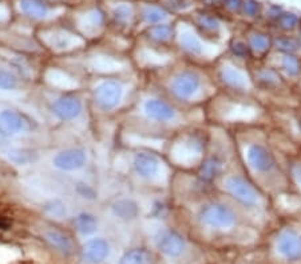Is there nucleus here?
Segmentation results:
<instances>
[{
  "mask_svg": "<svg viewBox=\"0 0 301 264\" xmlns=\"http://www.w3.org/2000/svg\"><path fill=\"white\" fill-rule=\"evenodd\" d=\"M201 221L214 228H229L236 223V214L222 203L205 204L200 211Z\"/></svg>",
  "mask_w": 301,
  "mask_h": 264,
  "instance_id": "nucleus-1",
  "label": "nucleus"
},
{
  "mask_svg": "<svg viewBox=\"0 0 301 264\" xmlns=\"http://www.w3.org/2000/svg\"><path fill=\"white\" fill-rule=\"evenodd\" d=\"M201 87V77L194 71H181L173 77L170 83L172 94L179 100H189L198 92Z\"/></svg>",
  "mask_w": 301,
  "mask_h": 264,
  "instance_id": "nucleus-2",
  "label": "nucleus"
},
{
  "mask_svg": "<svg viewBox=\"0 0 301 264\" xmlns=\"http://www.w3.org/2000/svg\"><path fill=\"white\" fill-rule=\"evenodd\" d=\"M225 184H227V188L229 190L230 194L233 195L234 199L240 201L241 204H244L247 207H252L257 203L258 196L256 190L249 181H247V179H244L240 175L229 176Z\"/></svg>",
  "mask_w": 301,
  "mask_h": 264,
  "instance_id": "nucleus-3",
  "label": "nucleus"
},
{
  "mask_svg": "<svg viewBox=\"0 0 301 264\" xmlns=\"http://www.w3.org/2000/svg\"><path fill=\"white\" fill-rule=\"evenodd\" d=\"M248 163L257 172H271L276 168V157L264 144L253 143L247 150Z\"/></svg>",
  "mask_w": 301,
  "mask_h": 264,
  "instance_id": "nucleus-4",
  "label": "nucleus"
},
{
  "mask_svg": "<svg viewBox=\"0 0 301 264\" xmlns=\"http://www.w3.org/2000/svg\"><path fill=\"white\" fill-rule=\"evenodd\" d=\"M123 95V88L118 82L106 80L95 88L97 103L103 110H111L117 107Z\"/></svg>",
  "mask_w": 301,
  "mask_h": 264,
  "instance_id": "nucleus-5",
  "label": "nucleus"
},
{
  "mask_svg": "<svg viewBox=\"0 0 301 264\" xmlns=\"http://www.w3.org/2000/svg\"><path fill=\"white\" fill-rule=\"evenodd\" d=\"M157 247L161 252L167 256L176 257L182 254L185 250V240L183 237L173 230L159 231L156 237Z\"/></svg>",
  "mask_w": 301,
  "mask_h": 264,
  "instance_id": "nucleus-6",
  "label": "nucleus"
},
{
  "mask_svg": "<svg viewBox=\"0 0 301 264\" xmlns=\"http://www.w3.org/2000/svg\"><path fill=\"white\" fill-rule=\"evenodd\" d=\"M277 250L288 260H298L301 259V236L294 231H284L277 239Z\"/></svg>",
  "mask_w": 301,
  "mask_h": 264,
  "instance_id": "nucleus-7",
  "label": "nucleus"
},
{
  "mask_svg": "<svg viewBox=\"0 0 301 264\" xmlns=\"http://www.w3.org/2000/svg\"><path fill=\"white\" fill-rule=\"evenodd\" d=\"M86 152L82 148H70L62 151L54 157V166L62 171L79 170L86 163Z\"/></svg>",
  "mask_w": 301,
  "mask_h": 264,
  "instance_id": "nucleus-8",
  "label": "nucleus"
},
{
  "mask_svg": "<svg viewBox=\"0 0 301 264\" xmlns=\"http://www.w3.org/2000/svg\"><path fill=\"white\" fill-rule=\"evenodd\" d=\"M159 159L156 154L152 152H139L134 157V168L137 174L143 179H152L159 172Z\"/></svg>",
  "mask_w": 301,
  "mask_h": 264,
  "instance_id": "nucleus-9",
  "label": "nucleus"
},
{
  "mask_svg": "<svg viewBox=\"0 0 301 264\" xmlns=\"http://www.w3.org/2000/svg\"><path fill=\"white\" fill-rule=\"evenodd\" d=\"M146 115L154 120L169 121L176 116V110L172 104L161 99H149L145 103Z\"/></svg>",
  "mask_w": 301,
  "mask_h": 264,
  "instance_id": "nucleus-10",
  "label": "nucleus"
},
{
  "mask_svg": "<svg viewBox=\"0 0 301 264\" xmlns=\"http://www.w3.org/2000/svg\"><path fill=\"white\" fill-rule=\"evenodd\" d=\"M54 114L62 120H72L82 112V103L78 97H61L54 103Z\"/></svg>",
  "mask_w": 301,
  "mask_h": 264,
  "instance_id": "nucleus-11",
  "label": "nucleus"
},
{
  "mask_svg": "<svg viewBox=\"0 0 301 264\" xmlns=\"http://www.w3.org/2000/svg\"><path fill=\"white\" fill-rule=\"evenodd\" d=\"M108 255V243L105 239H91L83 246V257L91 264H98Z\"/></svg>",
  "mask_w": 301,
  "mask_h": 264,
  "instance_id": "nucleus-12",
  "label": "nucleus"
},
{
  "mask_svg": "<svg viewBox=\"0 0 301 264\" xmlns=\"http://www.w3.org/2000/svg\"><path fill=\"white\" fill-rule=\"evenodd\" d=\"M223 161L218 156H208L198 168V176L203 181H213L222 174Z\"/></svg>",
  "mask_w": 301,
  "mask_h": 264,
  "instance_id": "nucleus-13",
  "label": "nucleus"
},
{
  "mask_svg": "<svg viewBox=\"0 0 301 264\" xmlns=\"http://www.w3.org/2000/svg\"><path fill=\"white\" fill-rule=\"evenodd\" d=\"M0 127L7 134H17L26 130V121L21 114H17L15 111L4 110L0 114Z\"/></svg>",
  "mask_w": 301,
  "mask_h": 264,
  "instance_id": "nucleus-14",
  "label": "nucleus"
},
{
  "mask_svg": "<svg viewBox=\"0 0 301 264\" xmlns=\"http://www.w3.org/2000/svg\"><path fill=\"white\" fill-rule=\"evenodd\" d=\"M220 79L228 87L237 91H242L247 88V79L240 71L233 67H223L220 72Z\"/></svg>",
  "mask_w": 301,
  "mask_h": 264,
  "instance_id": "nucleus-15",
  "label": "nucleus"
},
{
  "mask_svg": "<svg viewBox=\"0 0 301 264\" xmlns=\"http://www.w3.org/2000/svg\"><path fill=\"white\" fill-rule=\"evenodd\" d=\"M46 240L54 248H57L58 251H61L62 254H71L72 252V241L71 239L65 235L63 232L58 230H48L46 231L44 234Z\"/></svg>",
  "mask_w": 301,
  "mask_h": 264,
  "instance_id": "nucleus-16",
  "label": "nucleus"
},
{
  "mask_svg": "<svg viewBox=\"0 0 301 264\" xmlns=\"http://www.w3.org/2000/svg\"><path fill=\"white\" fill-rule=\"evenodd\" d=\"M112 211L118 217L123 220H130L138 215V206L134 200L130 199H121L112 204Z\"/></svg>",
  "mask_w": 301,
  "mask_h": 264,
  "instance_id": "nucleus-17",
  "label": "nucleus"
},
{
  "mask_svg": "<svg viewBox=\"0 0 301 264\" xmlns=\"http://www.w3.org/2000/svg\"><path fill=\"white\" fill-rule=\"evenodd\" d=\"M249 48L253 52H257V54H265L267 51H269L272 46V39L269 37V35L261 34V32H256V34L251 35L249 37Z\"/></svg>",
  "mask_w": 301,
  "mask_h": 264,
  "instance_id": "nucleus-18",
  "label": "nucleus"
},
{
  "mask_svg": "<svg viewBox=\"0 0 301 264\" xmlns=\"http://www.w3.org/2000/svg\"><path fill=\"white\" fill-rule=\"evenodd\" d=\"M75 226L81 234L90 235L98 228V220L91 214H81L75 219Z\"/></svg>",
  "mask_w": 301,
  "mask_h": 264,
  "instance_id": "nucleus-19",
  "label": "nucleus"
},
{
  "mask_svg": "<svg viewBox=\"0 0 301 264\" xmlns=\"http://www.w3.org/2000/svg\"><path fill=\"white\" fill-rule=\"evenodd\" d=\"M152 256L146 250L136 248L129 252H126L121 259V264H150Z\"/></svg>",
  "mask_w": 301,
  "mask_h": 264,
  "instance_id": "nucleus-20",
  "label": "nucleus"
},
{
  "mask_svg": "<svg viewBox=\"0 0 301 264\" xmlns=\"http://www.w3.org/2000/svg\"><path fill=\"white\" fill-rule=\"evenodd\" d=\"M21 7L31 17L41 19L47 15V7L39 0H22Z\"/></svg>",
  "mask_w": 301,
  "mask_h": 264,
  "instance_id": "nucleus-21",
  "label": "nucleus"
},
{
  "mask_svg": "<svg viewBox=\"0 0 301 264\" xmlns=\"http://www.w3.org/2000/svg\"><path fill=\"white\" fill-rule=\"evenodd\" d=\"M7 155L16 164H30L36 160V154L27 148H11Z\"/></svg>",
  "mask_w": 301,
  "mask_h": 264,
  "instance_id": "nucleus-22",
  "label": "nucleus"
},
{
  "mask_svg": "<svg viewBox=\"0 0 301 264\" xmlns=\"http://www.w3.org/2000/svg\"><path fill=\"white\" fill-rule=\"evenodd\" d=\"M257 80L267 88L277 87L280 83V76L276 71L271 70V68H264L257 72Z\"/></svg>",
  "mask_w": 301,
  "mask_h": 264,
  "instance_id": "nucleus-23",
  "label": "nucleus"
},
{
  "mask_svg": "<svg viewBox=\"0 0 301 264\" xmlns=\"http://www.w3.org/2000/svg\"><path fill=\"white\" fill-rule=\"evenodd\" d=\"M181 46H182L183 50H186L190 54H202V44H201V42L194 35L185 34L183 36H181Z\"/></svg>",
  "mask_w": 301,
  "mask_h": 264,
  "instance_id": "nucleus-24",
  "label": "nucleus"
},
{
  "mask_svg": "<svg viewBox=\"0 0 301 264\" xmlns=\"http://www.w3.org/2000/svg\"><path fill=\"white\" fill-rule=\"evenodd\" d=\"M274 47L280 50L281 52H285L287 55H292V52L297 51V48L300 47V43L293 37H278L274 40Z\"/></svg>",
  "mask_w": 301,
  "mask_h": 264,
  "instance_id": "nucleus-25",
  "label": "nucleus"
},
{
  "mask_svg": "<svg viewBox=\"0 0 301 264\" xmlns=\"http://www.w3.org/2000/svg\"><path fill=\"white\" fill-rule=\"evenodd\" d=\"M149 35L152 36V39L157 42H166L169 40L173 35V31L169 26H156V27H152L149 30Z\"/></svg>",
  "mask_w": 301,
  "mask_h": 264,
  "instance_id": "nucleus-26",
  "label": "nucleus"
},
{
  "mask_svg": "<svg viewBox=\"0 0 301 264\" xmlns=\"http://www.w3.org/2000/svg\"><path fill=\"white\" fill-rule=\"evenodd\" d=\"M283 68L289 76H296L300 72V62L293 55H285L283 59Z\"/></svg>",
  "mask_w": 301,
  "mask_h": 264,
  "instance_id": "nucleus-27",
  "label": "nucleus"
},
{
  "mask_svg": "<svg viewBox=\"0 0 301 264\" xmlns=\"http://www.w3.org/2000/svg\"><path fill=\"white\" fill-rule=\"evenodd\" d=\"M143 17H145L146 22H149V23H158V22L165 19L166 14L162 8L150 6V7H146L145 10H143Z\"/></svg>",
  "mask_w": 301,
  "mask_h": 264,
  "instance_id": "nucleus-28",
  "label": "nucleus"
},
{
  "mask_svg": "<svg viewBox=\"0 0 301 264\" xmlns=\"http://www.w3.org/2000/svg\"><path fill=\"white\" fill-rule=\"evenodd\" d=\"M17 87V79L15 75L0 68V90H14Z\"/></svg>",
  "mask_w": 301,
  "mask_h": 264,
  "instance_id": "nucleus-29",
  "label": "nucleus"
},
{
  "mask_svg": "<svg viewBox=\"0 0 301 264\" xmlns=\"http://www.w3.org/2000/svg\"><path fill=\"white\" fill-rule=\"evenodd\" d=\"M277 22L283 30L291 31L297 27L298 17L294 14H281L277 16Z\"/></svg>",
  "mask_w": 301,
  "mask_h": 264,
  "instance_id": "nucleus-30",
  "label": "nucleus"
},
{
  "mask_svg": "<svg viewBox=\"0 0 301 264\" xmlns=\"http://www.w3.org/2000/svg\"><path fill=\"white\" fill-rule=\"evenodd\" d=\"M230 51H232V54H233L234 56L241 57V59L248 57L252 52L249 46H248L247 43H244V42H240V40L232 42V44H230Z\"/></svg>",
  "mask_w": 301,
  "mask_h": 264,
  "instance_id": "nucleus-31",
  "label": "nucleus"
},
{
  "mask_svg": "<svg viewBox=\"0 0 301 264\" xmlns=\"http://www.w3.org/2000/svg\"><path fill=\"white\" fill-rule=\"evenodd\" d=\"M46 211L52 216L61 219L66 215V206L59 200H52L46 206Z\"/></svg>",
  "mask_w": 301,
  "mask_h": 264,
  "instance_id": "nucleus-32",
  "label": "nucleus"
},
{
  "mask_svg": "<svg viewBox=\"0 0 301 264\" xmlns=\"http://www.w3.org/2000/svg\"><path fill=\"white\" fill-rule=\"evenodd\" d=\"M241 7L244 10V14L247 16H256L260 11V4L254 0H247L244 4H241Z\"/></svg>",
  "mask_w": 301,
  "mask_h": 264,
  "instance_id": "nucleus-33",
  "label": "nucleus"
},
{
  "mask_svg": "<svg viewBox=\"0 0 301 264\" xmlns=\"http://www.w3.org/2000/svg\"><path fill=\"white\" fill-rule=\"evenodd\" d=\"M200 24L203 28H205V30H210V31L218 30V26H220L218 22H217L213 16H209V15H203V16L200 19Z\"/></svg>",
  "mask_w": 301,
  "mask_h": 264,
  "instance_id": "nucleus-34",
  "label": "nucleus"
},
{
  "mask_svg": "<svg viewBox=\"0 0 301 264\" xmlns=\"http://www.w3.org/2000/svg\"><path fill=\"white\" fill-rule=\"evenodd\" d=\"M115 17L118 19L119 22H126L130 17V10L129 7H125V6H121L115 10Z\"/></svg>",
  "mask_w": 301,
  "mask_h": 264,
  "instance_id": "nucleus-35",
  "label": "nucleus"
},
{
  "mask_svg": "<svg viewBox=\"0 0 301 264\" xmlns=\"http://www.w3.org/2000/svg\"><path fill=\"white\" fill-rule=\"evenodd\" d=\"M7 226H8L7 221L3 220V219H0V228H6V227H7Z\"/></svg>",
  "mask_w": 301,
  "mask_h": 264,
  "instance_id": "nucleus-36",
  "label": "nucleus"
}]
</instances>
